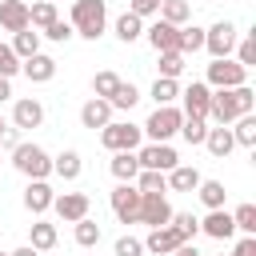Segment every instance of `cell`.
I'll return each instance as SVG.
<instances>
[{"label": "cell", "mask_w": 256, "mask_h": 256, "mask_svg": "<svg viewBox=\"0 0 256 256\" xmlns=\"http://www.w3.org/2000/svg\"><path fill=\"white\" fill-rule=\"evenodd\" d=\"M256 108V92L248 84H236V88H212V100H208V120L212 124H232L236 116L252 112Z\"/></svg>", "instance_id": "cell-1"}, {"label": "cell", "mask_w": 256, "mask_h": 256, "mask_svg": "<svg viewBox=\"0 0 256 256\" xmlns=\"http://www.w3.org/2000/svg\"><path fill=\"white\" fill-rule=\"evenodd\" d=\"M72 32L84 36V40H100L104 28H108V8L104 0H72Z\"/></svg>", "instance_id": "cell-2"}, {"label": "cell", "mask_w": 256, "mask_h": 256, "mask_svg": "<svg viewBox=\"0 0 256 256\" xmlns=\"http://www.w3.org/2000/svg\"><path fill=\"white\" fill-rule=\"evenodd\" d=\"M12 164H16V172L20 176H28V180H48L52 176V156L40 148V144H16L12 148Z\"/></svg>", "instance_id": "cell-3"}, {"label": "cell", "mask_w": 256, "mask_h": 256, "mask_svg": "<svg viewBox=\"0 0 256 256\" xmlns=\"http://www.w3.org/2000/svg\"><path fill=\"white\" fill-rule=\"evenodd\" d=\"M180 120H184V112L176 108V104H156V112L148 116V124L140 128L152 144H168L176 132H180Z\"/></svg>", "instance_id": "cell-4"}, {"label": "cell", "mask_w": 256, "mask_h": 256, "mask_svg": "<svg viewBox=\"0 0 256 256\" xmlns=\"http://www.w3.org/2000/svg\"><path fill=\"white\" fill-rule=\"evenodd\" d=\"M140 140H144V132H140L136 124H128V120H108V124L100 128V144H104L108 152H136Z\"/></svg>", "instance_id": "cell-5"}, {"label": "cell", "mask_w": 256, "mask_h": 256, "mask_svg": "<svg viewBox=\"0 0 256 256\" xmlns=\"http://www.w3.org/2000/svg\"><path fill=\"white\" fill-rule=\"evenodd\" d=\"M236 40H240V28H236L232 20H216L212 28H204V48H208V56H212V60L232 56Z\"/></svg>", "instance_id": "cell-6"}, {"label": "cell", "mask_w": 256, "mask_h": 256, "mask_svg": "<svg viewBox=\"0 0 256 256\" xmlns=\"http://www.w3.org/2000/svg\"><path fill=\"white\" fill-rule=\"evenodd\" d=\"M204 84H208V88H236V84H248V68L236 64V60H228V56H220V60L208 64Z\"/></svg>", "instance_id": "cell-7"}, {"label": "cell", "mask_w": 256, "mask_h": 256, "mask_svg": "<svg viewBox=\"0 0 256 256\" xmlns=\"http://www.w3.org/2000/svg\"><path fill=\"white\" fill-rule=\"evenodd\" d=\"M108 204H112V216L120 224H136L140 220V188L136 184H116L112 196H108Z\"/></svg>", "instance_id": "cell-8"}, {"label": "cell", "mask_w": 256, "mask_h": 256, "mask_svg": "<svg viewBox=\"0 0 256 256\" xmlns=\"http://www.w3.org/2000/svg\"><path fill=\"white\" fill-rule=\"evenodd\" d=\"M168 220H172V204L164 200V192H140V220L136 224L164 228Z\"/></svg>", "instance_id": "cell-9"}, {"label": "cell", "mask_w": 256, "mask_h": 256, "mask_svg": "<svg viewBox=\"0 0 256 256\" xmlns=\"http://www.w3.org/2000/svg\"><path fill=\"white\" fill-rule=\"evenodd\" d=\"M136 160H140V168H156V172H172L180 164L172 144H144V148H136Z\"/></svg>", "instance_id": "cell-10"}, {"label": "cell", "mask_w": 256, "mask_h": 256, "mask_svg": "<svg viewBox=\"0 0 256 256\" xmlns=\"http://www.w3.org/2000/svg\"><path fill=\"white\" fill-rule=\"evenodd\" d=\"M88 208H92L88 192H60V196H52V212H56L64 224H76L80 216H88Z\"/></svg>", "instance_id": "cell-11"}, {"label": "cell", "mask_w": 256, "mask_h": 256, "mask_svg": "<svg viewBox=\"0 0 256 256\" xmlns=\"http://www.w3.org/2000/svg\"><path fill=\"white\" fill-rule=\"evenodd\" d=\"M180 100H184V116H204L208 120V100H212V88L204 84V80H192L184 92H180Z\"/></svg>", "instance_id": "cell-12"}, {"label": "cell", "mask_w": 256, "mask_h": 256, "mask_svg": "<svg viewBox=\"0 0 256 256\" xmlns=\"http://www.w3.org/2000/svg\"><path fill=\"white\" fill-rule=\"evenodd\" d=\"M44 124V104L36 100V96H24V100H16L12 104V128H40Z\"/></svg>", "instance_id": "cell-13"}, {"label": "cell", "mask_w": 256, "mask_h": 256, "mask_svg": "<svg viewBox=\"0 0 256 256\" xmlns=\"http://www.w3.org/2000/svg\"><path fill=\"white\" fill-rule=\"evenodd\" d=\"M180 244H184V240H180V232H176L172 224H164V228H148L144 252H152V256H172Z\"/></svg>", "instance_id": "cell-14"}, {"label": "cell", "mask_w": 256, "mask_h": 256, "mask_svg": "<svg viewBox=\"0 0 256 256\" xmlns=\"http://www.w3.org/2000/svg\"><path fill=\"white\" fill-rule=\"evenodd\" d=\"M200 232L212 236V240H232V236H236L232 212H224V208H208V216L200 220Z\"/></svg>", "instance_id": "cell-15"}, {"label": "cell", "mask_w": 256, "mask_h": 256, "mask_svg": "<svg viewBox=\"0 0 256 256\" xmlns=\"http://www.w3.org/2000/svg\"><path fill=\"white\" fill-rule=\"evenodd\" d=\"M52 184L48 180H28V188H24V208L32 212V216H44L48 208H52Z\"/></svg>", "instance_id": "cell-16"}, {"label": "cell", "mask_w": 256, "mask_h": 256, "mask_svg": "<svg viewBox=\"0 0 256 256\" xmlns=\"http://www.w3.org/2000/svg\"><path fill=\"white\" fill-rule=\"evenodd\" d=\"M112 112H116V108H112L104 96H92V100H84V108H80V124L96 132V128H104V124L112 120Z\"/></svg>", "instance_id": "cell-17"}, {"label": "cell", "mask_w": 256, "mask_h": 256, "mask_svg": "<svg viewBox=\"0 0 256 256\" xmlns=\"http://www.w3.org/2000/svg\"><path fill=\"white\" fill-rule=\"evenodd\" d=\"M144 36H148V44H152L156 52H176V36H180V28L168 24V20H156V24L144 28Z\"/></svg>", "instance_id": "cell-18"}, {"label": "cell", "mask_w": 256, "mask_h": 256, "mask_svg": "<svg viewBox=\"0 0 256 256\" xmlns=\"http://www.w3.org/2000/svg\"><path fill=\"white\" fill-rule=\"evenodd\" d=\"M20 72H24L32 84H48V80L56 76V60H52V56H44V52H36V56L20 60Z\"/></svg>", "instance_id": "cell-19"}, {"label": "cell", "mask_w": 256, "mask_h": 256, "mask_svg": "<svg viewBox=\"0 0 256 256\" xmlns=\"http://www.w3.org/2000/svg\"><path fill=\"white\" fill-rule=\"evenodd\" d=\"M0 28L4 32L28 28V4L24 0H0Z\"/></svg>", "instance_id": "cell-20"}, {"label": "cell", "mask_w": 256, "mask_h": 256, "mask_svg": "<svg viewBox=\"0 0 256 256\" xmlns=\"http://www.w3.org/2000/svg\"><path fill=\"white\" fill-rule=\"evenodd\" d=\"M164 180H168V192H196V184L204 180L192 164H176L172 172H164Z\"/></svg>", "instance_id": "cell-21"}, {"label": "cell", "mask_w": 256, "mask_h": 256, "mask_svg": "<svg viewBox=\"0 0 256 256\" xmlns=\"http://www.w3.org/2000/svg\"><path fill=\"white\" fill-rule=\"evenodd\" d=\"M204 148H208L216 160H224V156L236 148V140H232V128H228V124H216V128H208V136H204Z\"/></svg>", "instance_id": "cell-22"}, {"label": "cell", "mask_w": 256, "mask_h": 256, "mask_svg": "<svg viewBox=\"0 0 256 256\" xmlns=\"http://www.w3.org/2000/svg\"><path fill=\"white\" fill-rule=\"evenodd\" d=\"M52 172H56L60 180H80V172H84L80 152H76V148H64L60 156H52Z\"/></svg>", "instance_id": "cell-23"}, {"label": "cell", "mask_w": 256, "mask_h": 256, "mask_svg": "<svg viewBox=\"0 0 256 256\" xmlns=\"http://www.w3.org/2000/svg\"><path fill=\"white\" fill-rule=\"evenodd\" d=\"M52 20H60V12H56V0H36V4H28V28L44 32Z\"/></svg>", "instance_id": "cell-24"}, {"label": "cell", "mask_w": 256, "mask_h": 256, "mask_svg": "<svg viewBox=\"0 0 256 256\" xmlns=\"http://www.w3.org/2000/svg\"><path fill=\"white\" fill-rule=\"evenodd\" d=\"M112 176L120 180V184H132L136 180V172H140V160H136V152H112Z\"/></svg>", "instance_id": "cell-25"}, {"label": "cell", "mask_w": 256, "mask_h": 256, "mask_svg": "<svg viewBox=\"0 0 256 256\" xmlns=\"http://www.w3.org/2000/svg\"><path fill=\"white\" fill-rule=\"evenodd\" d=\"M56 224H48V220H36L32 228H28V244L36 248V252H52L56 248Z\"/></svg>", "instance_id": "cell-26"}, {"label": "cell", "mask_w": 256, "mask_h": 256, "mask_svg": "<svg viewBox=\"0 0 256 256\" xmlns=\"http://www.w3.org/2000/svg\"><path fill=\"white\" fill-rule=\"evenodd\" d=\"M228 128H232V140H236L240 148H256V116H252V112L236 116Z\"/></svg>", "instance_id": "cell-27"}, {"label": "cell", "mask_w": 256, "mask_h": 256, "mask_svg": "<svg viewBox=\"0 0 256 256\" xmlns=\"http://www.w3.org/2000/svg\"><path fill=\"white\" fill-rule=\"evenodd\" d=\"M196 196H200L204 208H224L228 188H224V180H200V184H196Z\"/></svg>", "instance_id": "cell-28"}, {"label": "cell", "mask_w": 256, "mask_h": 256, "mask_svg": "<svg viewBox=\"0 0 256 256\" xmlns=\"http://www.w3.org/2000/svg\"><path fill=\"white\" fill-rule=\"evenodd\" d=\"M140 36H144V20H140L136 12L116 16V40H120V44H132V40H140Z\"/></svg>", "instance_id": "cell-29"}, {"label": "cell", "mask_w": 256, "mask_h": 256, "mask_svg": "<svg viewBox=\"0 0 256 256\" xmlns=\"http://www.w3.org/2000/svg\"><path fill=\"white\" fill-rule=\"evenodd\" d=\"M12 52H16L20 60L36 56V52H40V32H36V28H20V32H12Z\"/></svg>", "instance_id": "cell-30"}, {"label": "cell", "mask_w": 256, "mask_h": 256, "mask_svg": "<svg viewBox=\"0 0 256 256\" xmlns=\"http://www.w3.org/2000/svg\"><path fill=\"white\" fill-rule=\"evenodd\" d=\"M160 20L184 28V24L192 20V4H188V0H160Z\"/></svg>", "instance_id": "cell-31"}, {"label": "cell", "mask_w": 256, "mask_h": 256, "mask_svg": "<svg viewBox=\"0 0 256 256\" xmlns=\"http://www.w3.org/2000/svg\"><path fill=\"white\" fill-rule=\"evenodd\" d=\"M200 48H204V28L184 24L180 36H176V52H180V56H192V52H200Z\"/></svg>", "instance_id": "cell-32"}, {"label": "cell", "mask_w": 256, "mask_h": 256, "mask_svg": "<svg viewBox=\"0 0 256 256\" xmlns=\"http://www.w3.org/2000/svg\"><path fill=\"white\" fill-rule=\"evenodd\" d=\"M108 104H112V108H120V112H132V108L140 104V88H136V84H128V80H120V84H116V92L108 96Z\"/></svg>", "instance_id": "cell-33"}, {"label": "cell", "mask_w": 256, "mask_h": 256, "mask_svg": "<svg viewBox=\"0 0 256 256\" xmlns=\"http://www.w3.org/2000/svg\"><path fill=\"white\" fill-rule=\"evenodd\" d=\"M100 236H104V232H100V224H96V220H88V216H80V220H76V228H72V240H76L80 248H96V244H100Z\"/></svg>", "instance_id": "cell-34"}, {"label": "cell", "mask_w": 256, "mask_h": 256, "mask_svg": "<svg viewBox=\"0 0 256 256\" xmlns=\"http://www.w3.org/2000/svg\"><path fill=\"white\" fill-rule=\"evenodd\" d=\"M180 136H184L188 144H204V136H208V120H204V116H184V120H180Z\"/></svg>", "instance_id": "cell-35"}, {"label": "cell", "mask_w": 256, "mask_h": 256, "mask_svg": "<svg viewBox=\"0 0 256 256\" xmlns=\"http://www.w3.org/2000/svg\"><path fill=\"white\" fill-rule=\"evenodd\" d=\"M132 184H136L140 192H168V180H164V172H156V168H140Z\"/></svg>", "instance_id": "cell-36"}, {"label": "cell", "mask_w": 256, "mask_h": 256, "mask_svg": "<svg viewBox=\"0 0 256 256\" xmlns=\"http://www.w3.org/2000/svg\"><path fill=\"white\" fill-rule=\"evenodd\" d=\"M152 100H156V104H176V100H180V84L168 80V76H156V84H152Z\"/></svg>", "instance_id": "cell-37"}, {"label": "cell", "mask_w": 256, "mask_h": 256, "mask_svg": "<svg viewBox=\"0 0 256 256\" xmlns=\"http://www.w3.org/2000/svg\"><path fill=\"white\" fill-rule=\"evenodd\" d=\"M232 224H236V232L256 236V204H240V208L232 212Z\"/></svg>", "instance_id": "cell-38"}, {"label": "cell", "mask_w": 256, "mask_h": 256, "mask_svg": "<svg viewBox=\"0 0 256 256\" xmlns=\"http://www.w3.org/2000/svg\"><path fill=\"white\" fill-rule=\"evenodd\" d=\"M176 232H180V240H196V232H200V220L192 216V212H172V220H168Z\"/></svg>", "instance_id": "cell-39"}, {"label": "cell", "mask_w": 256, "mask_h": 256, "mask_svg": "<svg viewBox=\"0 0 256 256\" xmlns=\"http://www.w3.org/2000/svg\"><path fill=\"white\" fill-rule=\"evenodd\" d=\"M232 52H236V64L252 68V64H256V36H252V32H244V36L236 40V48H232Z\"/></svg>", "instance_id": "cell-40"}, {"label": "cell", "mask_w": 256, "mask_h": 256, "mask_svg": "<svg viewBox=\"0 0 256 256\" xmlns=\"http://www.w3.org/2000/svg\"><path fill=\"white\" fill-rule=\"evenodd\" d=\"M72 36H76V32H72V24H68V20H52V24L40 32V40H52V44H68Z\"/></svg>", "instance_id": "cell-41"}, {"label": "cell", "mask_w": 256, "mask_h": 256, "mask_svg": "<svg viewBox=\"0 0 256 256\" xmlns=\"http://www.w3.org/2000/svg\"><path fill=\"white\" fill-rule=\"evenodd\" d=\"M180 72H184V56L180 52H160V76L180 80Z\"/></svg>", "instance_id": "cell-42"}, {"label": "cell", "mask_w": 256, "mask_h": 256, "mask_svg": "<svg viewBox=\"0 0 256 256\" xmlns=\"http://www.w3.org/2000/svg\"><path fill=\"white\" fill-rule=\"evenodd\" d=\"M116 84H120V76H116V72H96V76H92V92H96V96H104V100L116 92Z\"/></svg>", "instance_id": "cell-43"}, {"label": "cell", "mask_w": 256, "mask_h": 256, "mask_svg": "<svg viewBox=\"0 0 256 256\" xmlns=\"http://www.w3.org/2000/svg\"><path fill=\"white\" fill-rule=\"evenodd\" d=\"M16 72H20V56L12 52V44H0V76H8V80H12Z\"/></svg>", "instance_id": "cell-44"}, {"label": "cell", "mask_w": 256, "mask_h": 256, "mask_svg": "<svg viewBox=\"0 0 256 256\" xmlns=\"http://www.w3.org/2000/svg\"><path fill=\"white\" fill-rule=\"evenodd\" d=\"M116 256H144V240H136V236H120V240H116Z\"/></svg>", "instance_id": "cell-45"}, {"label": "cell", "mask_w": 256, "mask_h": 256, "mask_svg": "<svg viewBox=\"0 0 256 256\" xmlns=\"http://www.w3.org/2000/svg\"><path fill=\"white\" fill-rule=\"evenodd\" d=\"M128 12H136L140 20L144 16H156L160 12V0H128Z\"/></svg>", "instance_id": "cell-46"}, {"label": "cell", "mask_w": 256, "mask_h": 256, "mask_svg": "<svg viewBox=\"0 0 256 256\" xmlns=\"http://www.w3.org/2000/svg\"><path fill=\"white\" fill-rule=\"evenodd\" d=\"M232 256H256V236H240L236 248H232Z\"/></svg>", "instance_id": "cell-47"}, {"label": "cell", "mask_w": 256, "mask_h": 256, "mask_svg": "<svg viewBox=\"0 0 256 256\" xmlns=\"http://www.w3.org/2000/svg\"><path fill=\"white\" fill-rule=\"evenodd\" d=\"M0 144H4L8 152H12V148L20 144V128H4V132H0Z\"/></svg>", "instance_id": "cell-48"}, {"label": "cell", "mask_w": 256, "mask_h": 256, "mask_svg": "<svg viewBox=\"0 0 256 256\" xmlns=\"http://www.w3.org/2000/svg\"><path fill=\"white\" fill-rule=\"evenodd\" d=\"M172 256H204V252H200V248H196L192 240H184V244H180V248H176Z\"/></svg>", "instance_id": "cell-49"}, {"label": "cell", "mask_w": 256, "mask_h": 256, "mask_svg": "<svg viewBox=\"0 0 256 256\" xmlns=\"http://www.w3.org/2000/svg\"><path fill=\"white\" fill-rule=\"evenodd\" d=\"M4 100H12V80H8V76H0V104H4Z\"/></svg>", "instance_id": "cell-50"}, {"label": "cell", "mask_w": 256, "mask_h": 256, "mask_svg": "<svg viewBox=\"0 0 256 256\" xmlns=\"http://www.w3.org/2000/svg\"><path fill=\"white\" fill-rule=\"evenodd\" d=\"M8 256H40V252H36L32 244H24V248H16V252H8Z\"/></svg>", "instance_id": "cell-51"}, {"label": "cell", "mask_w": 256, "mask_h": 256, "mask_svg": "<svg viewBox=\"0 0 256 256\" xmlns=\"http://www.w3.org/2000/svg\"><path fill=\"white\" fill-rule=\"evenodd\" d=\"M4 128H8V124H4V116H0V132H4Z\"/></svg>", "instance_id": "cell-52"}, {"label": "cell", "mask_w": 256, "mask_h": 256, "mask_svg": "<svg viewBox=\"0 0 256 256\" xmlns=\"http://www.w3.org/2000/svg\"><path fill=\"white\" fill-rule=\"evenodd\" d=\"M0 256H8V252H0Z\"/></svg>", "instance_id": "cell-53"}]
</instances>
